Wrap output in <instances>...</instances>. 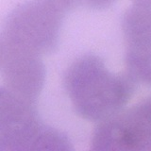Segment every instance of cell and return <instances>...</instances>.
I'll return each instance as SVG.
<instances>
[{"label":"cell","instance_id":"obj_2","mask_svg":"<svg viewBox=\"0 0 151 151\" xmlns=\"http://www.w3.org/2000/svg\"><path fill=\"white\" fill-rule=\"evenodd\" d=\"M63 16L51 0H31L9 14L0 39L39 56L51 53L58 45Z\"/></svg>","mask_w":151,"mask_h":151},{"label":"cell","instance_id":"obj_9","mask_svg":"<svg viewBox=\"0 0 151 151\" xmlns=\"http://www.w3.org/2000/svg\"><path fill=\"white\" fill-rule=\"evenodd\" d=\"M51 1L55 3L63 12H65L75 8L81 0H51Z\"/></svg>","mask_w":151,"mask_h":151},{"label":"cell","instance_id":"obj_8","mask_svg":"<svg viewBox=\"0 0 151 151\" xmlns=\"http://www.w3.org/2000/svg\"><path fill=\"white\" fill-rule=\"evenodd\" d=\"M81 1H83L89 8L102 9L111 6L116 0H81Z\"/></svg>","mask_w":151,"mask_h":151},{"label":"cell","instance_id":"obj_4","mask_svg":"<svg viewBox=\"0 0 151 151\" xmlns=\"http://www.w3.org/2000/svg\"><path fill=\"white\" fill-rule=\"evenodd\" d=\"M0 73L6 87L35 103L45 80L41 56L0 39Z\"/></svg>","mask_w":151,"mask_h":151},{"label":"cell","instance_id":"obj_10","mask_svg":"<svg viewBox=\"0 0 151 151\" xmlns=\"http://www.w3.org/2000/svg\"><path fill=\"white\" fill-rule=\"evenodd\" d=\"M134 2H151V0H133Z\"/></svg>","mask_w":151,"mask_h":151},{"label":"cell","instance_id":"obj_3","mask_svg":"<svg viewBox=\"0 0 151 151\" xmlns=\"http://www.w3.org/2000/svg\"><path fill=\"white\" fill-rule=\"evenodd\" d=\"M91 147L96 151H151V96L98 122Z\"/></svg>","mask_w":151,"mask_h":151},{"label":"cell","instance_id":"obj_5","mask_svg":"<svg viewBox=\"0 0 151 151\" xmlns=\"http://www.w3.org/2000/svg\"><path fill=\"white\" fill-rule=\"evenodd\" d=\"M71 141L65 134L38 121L22 129L0 135V151H70Z\"/></svg>","mask_w":151,"mask_h":151},{"label":"cell","instance_id":"obj_7","mask_svg":"<svg viewBox=\"0 0 151 151\" xmlns=\"http://www.w3.org/2000/svg\"><path fill=\"white\" fill-rule=\"evenodd\" d=\"M127 48L151 45V2H134L122 20Z\"/></svg>","mask_w":151,"mask_h":151},{"label":"cell","instance_id":"obj_6","mask_svg":"<svg viewBox=\"0 0 151 151\" xmlns=\"http://www.w3.org/2000/svg\"><path fill=\"white\" fill-rule=\"evenodd\" d=\"M38 121L34 102L8 87H0V135L12 133Z\"/></svg>","mask_w":151,"mask_h":151},{"label":"cell","instance_id":"obj_1","mask_svg":"<svg viewBox=\"0 0 151 151\" xmlns=\"http://www.w3.org/2000/svg\"><path fill=\"white\" fill-rule=\"evenodd\" d=\"M136 81L126 72H110L99 57L83 55L70 65L64 86L77 113L101 122L123 110L135 90Z\"/></svg>","mask_w":151,"mask_h":151}]
</instances>
